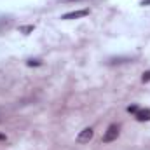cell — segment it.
<instances>
[{"instance_id": "cell-8", "label": "cell", "mask_w": 150, "mask_h": 150, "mask_svg": "<svg viewBox=\"0 0 150 150\" xmlns=\"http://www.w3.org/2000/svg\"><path fill=\"white\" fill-rule=\"evenodd\" d=\"M28 65L32 67V65H40V63H38V61H33V59H32V61H28Z\"/></svg>"}, {"instance_id": "cell-9", "label": "cell", "mask_w": 150, "mask_h": 150, "mask_svg": "<svg viewBox=\"0 0 150 150\" xmlns=\"http://www.w3.org/2000/svg\"><path fill=\"white\" fill-rule=\"evenodd\" d=\"M70 2H74V0H70Z\"/></svg>"}, {"instance_id": "cell-3", "label": "cell", "mask_w": 150, "mask_h": 150, "mask_svg": "<svg viewBox=\"0 0 150 150\" xmlns=\"http://www.w3.org/2000/svg\"><path fill=\"white\" fill-rule=\"evenodd\" d=\"M89 14V11H86V9H82V11H74V12H67L65 16H63V19H77V18H84V16H87Z\"/></svg>"}, {"instance_id": "cell-4", "label": "cell", "mask_w": 150, "mask_h": 150, "mask_svg": "<svg viewBox=\"0 0 150 150\" xmlns=\"http://www.w3.org/2000/svg\"><path fill=\"white\" fill-rule=\"evenodd\" d=\"M134 117H136L140 122H143V120H150V110L149 108H138L136 113H134Z\"/></svg>"}, {"instance_id": "cell-1", "label": "cell", "mask_w": 150, "mask_h": 150, "mask_svg": "<svg viewBox=\"0 0 150 150\" xmlns=\"http://www.w3.org/2000/svg\"><path fill=\"white\" fill-rule=\"evenodd\" d=\"M117 136H119V126L112 124V126H108V129L105 131V134H103V142H105V143H112V142L117 140Z\"/></svg>"}, {"instance_id": "cell-7", "label": "cell", "mask_w": 150, "mask_h": 150, "mask_svg": "<svg viewBox=\"0 0 150 150\" xmlns=\"http://www.w3.org/2000/svg\"><path fill=\"white\" fill-rule=\"evenodd\" d=\"M136 110H138V107H134V105L127 108V112H129V113H136Z\"/></svg>"}, {"instance_id": "cell-5", "label": "cell", "mask_w": 150, "mask_h": 150, "mask_svg": "<svg viewBox=\"0 0 150 150\" xmlns=\"http://www.w3.org/2000/svg\"><path fill=\"white\" fill-rule=\"evenodd\" d=\"M127 61H131V58H112L110 59L112 65H115V63H127Z\"/></svg>"}, {"instance_id": "cell-2", "label": "cell", "mask_w": 150, "mask_h": 150, "mask_svg": "<svg viewBox=\"0 0 150 150\" xmlns=\"http://www.w3.org/2000/svg\"><path fill=\"white\" fill-rule=\"evenodd\" d=\"M93 134H94V131H93L91 127H86V129H82V131L79 133L77 142H79V143H87V142L93 138Z\"/></svg>"}, {"instance_id": "cell-6", "label": "cell", "mask_w": 150, "mask_h": 150, "mask_svg": "<svg viewBox=\"0 0 150 150\" xmlns=\"http://www.w3.org/2000/svg\"><path fill=\"white\" fill-rule=\"evenodd\" d=\"M142 80H143V82H149V80H150V72H145L143 77H142Z\"/></svg>"}]
</instances>
